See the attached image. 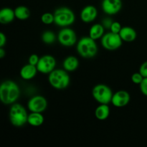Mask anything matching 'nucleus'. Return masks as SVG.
I'll use <instances>...</instances> for the list:
<instances>
[{
  "label": "nucleus",
  "instance_id": "6e6552de",
  "mask_svg": "<svg viewBox=\"0 0 147 147\" xmlns=\"http://www.w3.org/2000/svg\"><path fill=\"white\" fill-rule=\"evenodd\" d=\"M57 40L61 45L65 47H72L76 43L77 35L73 30L64 27L59 32Z\"/></svg>",
  "mask_w": 147,
  "mask_h": 147
},
{
  "label": "nucleus",
  "instance_id": "7c9ffc66",
  "mask_svg": "<svg viewBox=\"0 0 147 147\" xmlns=\"http://www.w3.org/2000/svg\"><path fill=\"white\" fill-rule=\"evenodd\" d=\"M6 55V52L3 47H0V58H3Z\"/></svg>",
  "mask_w": 147,
  "mask_h": 147
},
{
  "label": "nucleus",
  "instance_id": "6ab92c4d",
  "mask_svg": "<svg viewBox=\"0 0 147 147\" xmlns=\"http://www.w3.org/2000/svg\"><path fill=\"white\" fill-rule=\"evenodd\" d=\"M44 116L42 113H37V112H31L28 116L27 123L32 126L34 127H38L42 126L44 123Z\"/></svg>",
  "mask_w": 147,
  "mask_h": 147
},
{
  "label": "nucleus",
  "instance_id": "9d476101",
  "mask_svg": "<svg viewBox=\"0 0 147 147\" xmlns=\"http://www.w3.org/2000/svg\"><path fill=\"white\" fill-rule=\"evenodd\" d=\"M47 108V100L42 96H34L27 102V109L30 112L42 113Z\"/></svg>",
  "mask_w": 147,
  "mask_h": 147
},
{
  "label": "nucleus",
  "instance_id": "f03ea898",
  "mask_svg": "<svg viewBox=\"0 0 147 147\" xmlns=\"http://www.w3.org/2000/svg\"><path fill=\"white\" fill-rule=\"evenodd\" d=\"M48 81L50 86L55 89L63 90L70 85V78L65 70L55 69L49 74Z\"/></svg>",
  "mask_w": 147,
  "mask_h": 147
},
{
  "label": "nucleus",
  "instance_id": "393cba45",
  "mask_svg": "<svg viewBox=\"0 0 147 147\" xmlns=\"http://www.w3.org/2000/svg\"><path fill=\"white\" fill-rule=\"evenodd\" d=\"M122 28V26L120 22H113L111 26L110 27V31L112 32L113 33H116V34H119Z\"/></svg>",
  "mask_w": 147,
  "mask_h": 147
},
{
  "label": "nucleus",
  "instance_id": "4be33fe9",
  "mask_svg": "<svg viewBox=\"0 0 147 147\" xmlns=\"http://www.w3.org/2000/svg\"><path fill=\"white\" fill-rule=\"evenodd\" d=\"M42 40L43 42L45 43V44H53L55 41L56 36L53 31L47 30V31L43 32L42 35Z\"/></svg>",
  "mask_w": 147,
  "mask_h": 147
},
{
  "label": "nucleus",
  "instance_id": "412c9836",
  "mask_svg": "<svg viewBox=\"0 0 147 147\" xmlns=\"http://www.w3.org/2000/svg\"><path fill=\"white\" fill-rule=\"evenodd\" d=\"M15 17L20 20H26L30 17V11L27 7L19 6L14 9Z\"/></svg>",
  "mask_w": 147,
  "mask_h": 147
},
{
  "label": "nucleus",
  "instance_id": "bb28decb",
  "mask_svg": "<svg viewBox=\"0 0 147 147\" xmlns=\"http://www.w3.org/2000/svg\"><path fill=\"white\" fill-rule=\"evenodd\" d=\"M39 60H40V57H38V55L36 54H32L29 57L28 59V63L30 64L33 65L37 66V63H38Z\"/></svg>",
  "mask_w": 147,
  "mask_h": 147
},
{
  "label": "nucleus",
  "instance_id": "f3484780",
  "mask_svg": "<svg viewBox=\"0 0 147 147\" xmlns=\"http://www.w3.org/2000/svg\"><path fill=\"white\" fill-rule=\"evenodd\" d=\"M110 116V108L108 104H100L95 110V116L99 121H105Z\"/></svg>",
  "mask_w": 147,
  "mask_h": 147
},
{
  "label": "nucleus",
  "instance_id": "aec40b11",
  "mask_svg": "<svg viewBox=\"0 0 147 147\" xmlns=\"http://www.w3.org/2000/svg\"><path fill=\"white\" fill-rule=\"evenodd\" d=\"M64 70L67 72L75 71L79 66V61L75 56H68L64 60L63 63Z\"/></svg>",
  "mask_w": 147,
  "mask_h": 147
},
{
  "label": "nucleus",
  "instance_id": "c756f323",
  "mask_svg": "<svg viewBox=\"0 0 147 147\" xmlns=\"http://www.w3.org/2000/svg\"><path fill=\"white\" fill-rule=\"evenodd\" d=\"M7 43V37L1 32H0V47H4Z\"/></svg>",
  "mask_w": 147,
  "mask_h": 147
},
{
  "label": "nucleus",
  "instance_id": "7ed1b4c3",
  "mask_svg": "<svg viewBox=\"0 0 147 147\" xmlns=\"http://www.w3.org/2000/svg\"><path fill=\"white\" fill-rule=\"evenodd\" d=\"M29 114L22 105L13 103L9 112L10 123L16 127H22L27 123Z\"/></svg>",
  "mask_w": 147,
  "mask_h": 147
},
{
  "label": "nucleus",
  "instance_id": "423d86ee",
  "mask_svg": "<svg viewBox=\"0 0 147 147\" xmlns=\"http://www.w3.org/2000/svg\"><path fill=\"white\" fill-rule=\"evenodd\" d=\"M113 95L111 89L105 84L96 85L92 90L93 98L100 104H109L111 103Z\"/></svg>",
  "mask_w": 147,
  "mask_h": 147
},
{
  "label": "nucleus",
  "instance_id": "20e7f679",
  "mask_svg": "<svg viewBox=\"0 0 147 147\" xmlns=\"http://www.w3.org/2000/svg\"><path fill=\"white\" fill-rule=\"evenodd\" d=\"M76 48L78 53L84 58H92L95 57L98 50L96 40L89 36L82 37L78 42Z\"/></svg>",
  "mask_w": 147,
  "mask_h": 147
},
{
  "label": "nucleus",
  "instance_id": "0eeeda50",
  "mask_svg": "<svg viewBox=\"0 0 147 147\" xmlns=\"http://www.w3.org/2000/svg\"><path fill=\"white\" fill-rule=\"evenodd\" d=\"M101 45L106 50L113 51L118 50L122 45L123 40L121 38L119 34H116L112 32L106 33L102 37Z\"/></svg>",
  "mask_w": 147,
  "mask_h": 147
},
{
  "label": "nucleus",
  "instance_id": "c85d7f7f",
  "mask_svg": "<svg viewBox=\"0 0 147 147\" xmlns=\"http://www.w3.org/2000/svg\"><path fill=\"white\" fill-rule=\"evenodd\" d=\"M112 23H113V21L110 18H105L104 20H103V22H102V24L106 29H110Z\"/></svg>",
  "mask_w": 147,
  "mask_h": 147
},
{
  "label": "nucleus",
  "instance_id": "f8f14e48",
  "mask_svg": "<svg viewBox=\"0 0 147 147\" xmlns=\"http://www.w3.org/2000/svg\"><path fill=\"white\" fill-rule=\"evenodd\" d=\"M130 99V95L127 91L121 90L113 93L111 99V103L115 107L122 108L129 104Z\"/></svg>",
  "mask_w": 147,
  "mask_h": 147
},
{
  "label": "nucleus",
  "instance_id": "2eb2a0df",
  "mask_svg": "<svg viewBox=\"0 0 147 147\" xmlns=\"http://www.w3.org/2000/svg\"><path fill=\"white\" fill-rule=\"evenodd\" d=\"M119 35L123 41L131 42L136 40L137 37V33L134 28L129 26H126V27H122L119 32Z\"/></svg>",
  "mask_w": 147,
  "mask_h": 147
},
{
  "label": "nucleus",
  "instance_id": "cd10ccee",
  "mask_svg": "<svg viewBox=\"0 0 147 147\" xmlns=\"http://www.w3.org/2000/svg\"><path fill=\"white\" fill-rule=\"evenodd\" d=\"M139 72L144 76V78H147V61L144 62L141 65Z\"/></svg>",
  "mask_w": 147,
  "mask_h": 147
},
{
  "label": "nucleus",
  "instance_id": "1a4fd4ad",
  "mask_svg": "<svg viewBox=\"0 0 147 147\" xmlns=\"http://www.w3.org/2000/svg\"><path fill=\"white\" fill-rule=\"evenodd\" d=\"M56 66V60L53 56L50 55H45L40 57L37 65L38 72L42 74H50L55 70Z\"/></svg>",
  "mask_w": 147,
  "mask_h": 147
},
{
  "label": "nucleus",
  "instance_id": "a211bd4d",
  "mask_svg": "<svg viewBox=\"0 0 147 147\" xmlns=\"http://www.w3.org/2000/svg\"><path fill=\"white\" fill-rule=\"evenodd\" d=\"M105 34V27L102 24H95L89 30V37L95 40L101 39Z\"/></svg>",
  "mask_w": 147,
  "mask_h": 147
},
{
  "label": "nucleus",
  "instance_id": "39448f33",
  "mask_svg": "<svg viewBox=\"0 0 147 147\" xmlns=\"http://www.w3.org/2000/svg\"><path fill=\"white\" fill-rule=\"evenodd\" d=\"M54 23L57 26L66 27L75 22L76 16L74 12L67 7H60L54 12Z\"/></svg>",
  "mask_w": 147,
  "mask_h": 147
},
{
  "label": "nucleus",
  "instance_id": "b1692460",
  "mask_svg": "<svg viewBox=\"0 0 147 147\" xmlns=\"http://www.w3.org/2000/svg\"><path fill=\"white\" fill-rule=\"evenodd\" d=\"M131 81L133 82L134 84H137L139 85L142 82L143 79L144 78V76L141 74L140 73H134L133 75L131 76Z\"/></svg>",
  "mask_w": 147,
  "mask_h": 147
},
{
  "label": "nucleus",
  "instance_id": "5701e85b",
  "mask_svg": "<svg viewBox=\"0 0 147 147\" xmlns=\"http://www.w3.org/2000/svg\"><path fill=\"white\" fill-rule=\"evenodd\" d=\"M41 21L45 24H51L54 23V14L50 12H45L41 16Z\"/></svg>",
  "mask_w": 147,
  "mask_h": 147
},
{
  "label": "nucleus",
  "instance_id": "9b49d317",
  "mask_svg": "<svg viewBox=\"0 0 147 147\" xmlns=\"http://www.w3.org/2000/svg\"><path fill=\"white\" fill-rule=\"evenodd\" d=\"M102 10L108 15H114L122 9L121 0H103L101 4Z\"/></svg>",
  "mask_w": 147,
  "mask_h": 147
},
{
  "label": "nucleus",
  "instance_id": "a878e982",
  "mask_svg": "<svg viewBox=\"0 0 147 147\" xmlns=\"http://www.w3.org/2000/svg\"><path fill=\"white\" fill-rule=\"evenodd\" d=\"M140 90L143 95L147 96V78H144L142 83L139 84Z\"/></svg>",
  "mask_w": 147,
  "mask_h": 147
},
{
  "label": "nucleus",
  "instance_id": "f257e3e1",
  "mask_svg": "<svg viewBox=\"0 0 147 147\" xmlns=\"http://www.w3.org/2000/svg\"><path fill=\"white\" fill-rule=\"evenodd\" d=\"M20 95V87L15 82L7 80L1 83L0 86V99L4 104H13L18 100Z\"/></svg>",
  "mask_w": 147,
  "mask_h": 147
},
{
  "label": "nucleus",
  "instance_id": "dca6fc26",
  "mask_svg": "<svg viewBox=\"0 0 147 147\" xmlns=\"http://www.w3.org/2000/svg\"><path fill=\"white\" fill-rule=\"evenodd\" d=\"M15 17L14 10L9 7H4L0 11V22L3 24H7L14 21Z\"/></svg>",
  "mask_w": 147,
  "mask_h": 147
},
{
  "label": "nucleus",
  "instance_id": "4468645a",
  "mask_svg": "<svg viewBox=\"0 0 147 147\" xmlns=\"http://www.w3.org/2000/svg\"><path fill=\"white\" fill-rule=\"evenodd\" d=\"M38 70L36 65L28 64L25 65L21 68L20 72V77L25 80H30L34 78L37 75Z\"/></svg>",
  "mask_w": 147,
  "mask_h": 147
},
{
  "label": "nucleus",
  "instance_id": "ddd939ff",
  "mask_svg": "<svg viewBox=\"0 0 147 147\" xmlns=\"http://www.w3.org/2000/svg\"><path fill=\"white\" fill-rule=\"evenodd\" d=\"M80 19L85 23H90L94 21L98 16V10L94 6L85 7L80 11Z\"/></svg>",
  "mask_w": 147,
  "mask_h": 147
}]
</instances>
